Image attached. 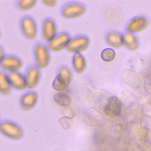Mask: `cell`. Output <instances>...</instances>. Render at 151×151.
Masks as SVG:
<instances>
[{"instance_id":"cell-1","label":"cell","mask_w":151,"mask_h":151,"mask_svg":"<svg viewBox=\"0 0 151 151\" xmlns=\"http://www.w3.org/2000/svg\"><path fill=\"white\" fill-rule=\"evenodd\" d=\"M72 80L73 74L70 69L67 67H62L52 82V88L58 93H63L67 89Z\"/></svg>"},{"instance_id":"cell-2","label":"cell","mask_w":151,"mask_h":151,"mask_svg":"<svg viewBox=\"0 0 151 151\" xmlns=\"http://www.w3.org/2000/svg\"><path fill=\"white\" fill-rule=\"evenodd\" d=\"M0 133L9 139L18 140L23 137L24 132L20 126L11 121L0 122Z\"/></svg>"},{"instance_id":"cell-3","label":"cell","mask_w":151,"mask_h":151,"mask_svg":"<svg viewBox=\"0 0 151 151\" xmlns=\"http://www.w3.org/2000/svg\"><path fill=\"white\" fill-rule=\"evenodd\" d=\"M36 66L39 69L47 67L50 61V54L48 48L41 43L37 44L34 51Z\"/></svg>"},{"instance_id":"cell-4","label":"cell","mask_w":151,"mask_h":151,"mask_svg":"<svg viewBox=\"0 0 151 151\" xmlns=\"http://www.w3.org/2000/svg\"><path fill=\"white\" fill-rule=\"evenodd\" d=\"M90 44V40L87 37L84 35L76 36L71 39L66 50L74 54L81 53L86 50Z\"/></svg>"},{"instance_id":"cell-5","label":"cell","mask_w":151,"mask_h":151,"mask_svg":"<svg viewBox=\"0 0 151 151\" xmlns=\"http://www.w3.org/2000/svg\"><path fill=\"white\" fill-rule=\"evenodd\" d=\"M71 39V37L68 33H60L48 42L47 48L51 51L57 52L61 51L67 48Z\"/></svg>"},{"instance_id":"cell-6","label":"cell","mask_w":151,"mask_h":151,"mask_svg":"<svg viewBox=\"0 0 151 151\" xmlns=\"http://www.w3.org/2000/svg\"><path fill=\"white\" fill-rule=\"evenodd\" d=\"M22 67V61L16 56L5 55L0 61V67L4 72L8 73L18 71Z\"/></svg>"},{"instance_id":"cell-7","label":"cell","mask_w":151,"mask_h":151,"mask_svg":"<svg viewBox=\"0 0 151 151\" xmlns=\"http://www.w3.org/2000/svg\"><path fill=\"white\" fill-rule=\"evenodd\" d=\"M86 11L85 6L80 3H70L62 9L61 14L64 18L73 19L81 17Z\"/></svg>"},{"instance_id":"cell-8","label":"cell","mask_w":151,"mask_h":151,"mask_svg":"<svg viewBox=\"0 0 151 151\" xmlns=\"http://www.w3.org/2000/svg\"><path fill=\"white\" fill-rule=\"evenodd\" d=\"M22 33L27 39H34L37 34V27L35 21L29 17H25L21 21Z\"/></svg>"},{"instance_id":"cell-9","label":"cell","mask_w":151,"mask_h":151,"mask_svg":"<svg viewBox=\"0 0 151 151\" xmlns=\"http://www.w3.org/2000/svg\"><path fill=\"white\" fill-rule=\"evenodd\" d=\"M26 87L28 90L34 88L39 83L41 79V72L37 66H31L25 74Z\"/></svg>"},{"instance_id":"cell-10","label":"cell","mask_w":151,"mask_h":151,"mask_svg":"<svg viewBox=\"0 0 151 151\" xmlns=\"http://www.w3.org/2000/svg\"><path fill=\"white\" fill-rule=\"evenodd\" d=\"M148 25L149 21L147 18L143 16H137L129 21L127 25L126 29L127 32L134 34L144 30Z\"/></svg>"},{"instance_id":"cell-11","label":"cell","mask_w":151,"mask_h":151,"mask_svg":"<svg viewBox=\"0 0 151 151\" xmlns=\"http://www.w3.org/2000/svg\"><path fill=\"white\" fill-rule=\"evenodd\" d=\"M122 111V105L119 100L115 96L110 97L104 107V114L109 117H117Z\"/></svg>"},{"instance_id":"cell-12","label":"cell","mask_w":151,"mask_h":151,"mask_svg":"<svg viewBox=\"0 0 151 151\" xmlns=\"http://www.w3.org/2000/svg\"><path fill=\"white\" fill-rule=\"evenodd\" d=\"M42 33L45 41L49 42L51 41L57 35V27L54 21L50 18L45 19L42 24Z\"/></svg>"},{"instance_id":"cell-13","label":"cell","mask_w":151,"mask_h":151,"mask_svg":"<svg viewBox=\"0 0 151 151\" xmlns=\"http://www.w3.org/2000/svg\"><path fill=\"white\" fill-rule=\"evenodd\" d=\"M8 78L12 88L18 91L27 88L25 76L19 71L8 73Z\"/></svg>"},{"instance_id":"cell-14","label":"cell","mask_w":151,"mask_h":151,"mask_svg":"<svg viewBox=\"0 0 151 151\" xmlns=\"http://www.w3.org/2000/svg\"><path fill=\"white\" fill-rule=\"evenodd\" d=\"M38 101V95L34 91L25 93L20 99V107L22 110L28 111L32 109Z\"/></svg>"},{"instance_id":"cell-15","label":"cell","mask_w":151,"mask_h":151,"mask_svg":"<svg viewBox=\"0 0 151 151\" xmlns=\"http://www.w3.org/2000/svg\"><path fill=\"white\" fill-rule=\"evenodd\" d=\"M72 66L74 71L77 74H81L86 68V61L81 53L74 54L72 57Z\"/></svg>"},{"instance_id":"cell-16","label":"cell","mask_w":151,"mask_h":151,"mask_svg":"<svg viewBox=\"0 0 151 151\" xmlns=\"http://www.w3.org/2000/svg\"><path fill=\"white\" fill-rule=\"evenodd\" d=\"M106 41L109 45L115 48H119L123 45V36L116 32H110L107 34Z\"/></svg>"},{"instance_id":"cell-17","label":"cell","mask_w":151,"mask_h":151,"mask_svg":"<svg viewBox=\"0 0 151 151\" xmlns=\"http://www.w3.org/2000/svg\"><path fill=\"white\" fill-rule=\"evenodd\" d=\"M123 45L130 50H136L139 47V41L136 37L129 32H124L123 35Z\"/></svg>"},{"instance_id":"cell-18","label":"cell","mask_w":151,"mask_h":151,"mask_svg":"<svg viewBox=\"0 0 151 151\" xmlns=\"http://www.w3.org/2000/svg\"><path fill=\"white\" fill-rule=\"evenodd\" d=\"M11 89L7 74L4 71H0V94L8 95L11 93Z\"/></svg>"},{"instance_id":"cell-19","label":"cell","mask_w":151,"mask_h":151,"mask_svg":"<svg viewBox=\"0 0 151 151\" xmlns=\"http://www.w3.org/2000/svg\"><path fill=\"white\" fill-rule=\"evenodd\" d=\"M116 57V52L113 48H107L101 52V58L103 61L109 63L113 61Z\"/></svg>"},{"instance_id":"cell-20","label":"cell","mask_w":151,"mask_h":151,"mask_svg":"<svg viewBox=\"0 0 151 151\" xmlns=\"http://www.w3.org/2000/svg\"><path fill=\"white\" fill-rule=\"evenodd\" d=\"M37 2L35 0L19 1L17 3V6L21 11H27L34 6Z\"/></svg>"},{"instance_id":"cell-21","label":"cell","mask_w":151,"mask_h":151,"mask_svg":"<svg viewBox=\"0 0 151 151\" xmlns=\"http://www.w3.org/2000/svg\"><path fill=\"white\" fill-rule=\"evenodd\" d=\"M42 2L47 6L50 7H53L56 5L57 1L55 0H48V1H42Z\"/></svg>"},{"instance_id":"cell-22","label":"cell","mask_w":151,"mask_h":151,"mask_svg":"<svg viewBox=\"0 0 151 151\" xmlns=\"http://www.w3.org/2000/svg\"><path fill=\"white\" fill-rule=\"evenodd\" d=\"M5 56V52H4V50L2 49V48L0 47V61H1L2 59H3Z\"/></svg>"},{"instance_id":"cell-23","label":"cell","mask_w":151,"mask_h":151,"mask_svg":"<svg viewBox=\"0 0 151 151\" xmlns=\"http://www.w3.org/2000/svg\"><path fill=\"white\" fill-rule=\"evenodd\" d=\"M0 37H1V34H0Z\"/></svg>"}]
</instances>
